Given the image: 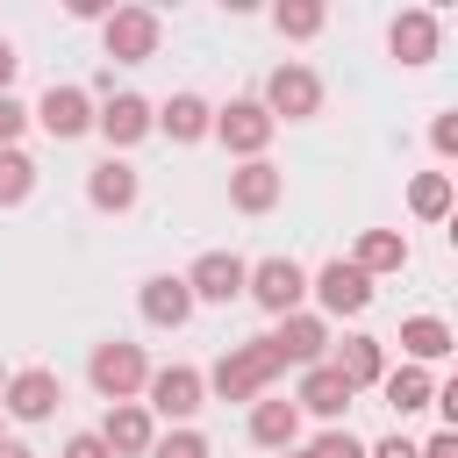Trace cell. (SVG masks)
Returning <instances> with one entry per match:
<instances>
[{"label":"cell","instance_id":"cell-25","mask_svg":"<svg viewBox=\"0 0 458 458\" xmlns=\"http://www.w3.org/2000/svg\"><path fill=\"white\" fill-rule=\"evenodd\" d=\"M351 265H358L365 279H386V272L408 265V236H401V229H365L358 250H351Z\"/></svg>","mask_w":458,"mask_h":458},{"label":"cell","instance_id":"cell-27","mask_svg":"<svg viewBox=\"0 0 458 458\" xmlns=\"http://www.w3.org/2000/svg\"><path fill=\"white\" fill-rule=\"evenodd\" d=\"M322 21H329V14H322V0H279V7H272V29H279V36H293V43L322 36Z\"/></svg>","mask_w":458,"mask_h":458},{"label":"cell","instance_id":"cell-19","mask_svg":"<svg viewBox=\"0 0 458 458\" xmlns=\"http://www.w3.org/2000/svg\"><path fill=\"white\" fill-rule=\"evenodd\" d=\"M351 401H358V394H351V386L329 372V358H322V365H301V386H293V408H301V415H322V422L336 429Z\"/></svg>","mask_w":458,"mask_h":458},{"label":"cell","instance_id":"cell-36","mask_svg":"<svg viewBox=\"0 0 458 458\" xmlns=\"http://www.w3.org/2000/svg\"><path fill=\"white\" fill-rule=\"evenodd\" d=\"M14 72H21V57H14V43H7V36H0V93H7V86H14Z\"/></svg>","mask_w":458,"mask_h":458},{"label":"cell","instance_id":"cell-12","mask_svg":"<svg viewBox=\"0 0 458 458\" xmlns=\"http://www.w3.org/2000/svg\"><path fill=\"white\" fill-rule=\"evenodd\" d=\"M386 50H394V64H429V57L444 50V21H437V7H401L394 29H386Z\"/></svg>","mask_w":458,"mask_h":458},{"label":"cell","instance_id":"cell-31","mask_svg":"<svg viewBox=\"0 0 458 458\" xmlns=\"http://www.w3.org/2000/svg\"><path fill=\"white\" fill-rule=\"evenodd\" d=\"M21 129H29V107L14 93H0V150H21Z\"/></svg>","mask_w":458,"mask_h":458},{"label":"cell","instance_id":"cell-10","mask_svg":"<svg viewBox=\"0 0 458 458\" xmlns=\"http://www.w3.org/2000/svg\"><path fill=\"white\" fill-rule=\"evenodd\" d=\"M29 122H36L50 143H79V136L93 129V100H86V86H50V93L29 107Z\"/></svg>","mask_w":458,"mask_h":458},{"label":"cell","instance_id":"cell-37","mask_svg":"<svg viewBox=\"0 0 458 458\" xmlns=\"http://www.w3.org/2000/svg\"><path fill=\"white\" fill-rule=\"evenodd\" d=\"M0 458H36V451H29L21 437H0Z\"/></svg>","mask_w":458,"mask_h":458},{"label":"cell","instance_id":"cell-8","mask_svg":"<svg viewBox=\"0 0 458 458\" xmlns=\"http://www.w3.org/2000/svg\"><path fill=\"white\" fill-rule=\"evenodd\" d=\"M308 293L322 301V308H315L322 322H329V315H365V308H372V279H365L351 258H329L322 272H308Z\"/></svg>","mask_w":458,"mask_h":458},{"label":"cell","instance_id":"cell-26","mask_svg":"<svg viewBox=\"0 0 458 458\" xmlns=\"http://www.w3.org/2000/svg\"><path fill=\"white\" fill-rule=\"evenodd\" d=\"M451 200H458V193H451V172H415V179H408V208H415L422 222H444Z\"/></svg>","mask_w":458,"mask_h":458},{"label":"cell","instance_id":"cell-18","mask_svg":"<svg viewBox=\"0 0 458 458\" xmlns=\"http://www.w3.org/2000/svg\"><path fill=\"white\" fill-rule=\"evenodd\" d=\"M136 193H143V172H136L129 157H100V165L86 172V200H93L100 215H129Z\"/></svg>","mask_w":458,"mask_h":458},{"label":"cell","instance_id":"cell-14","mask_svg":"<svg viewBox=\"0 0 458 458\" xmlns=\"http://www.w3.org/2000/svg\"><path fill=\"white\" fill-rule=\"evenodd\" d=\"M272 351H279V365H322L329 358V322L315 308H293V315H279Z\"/></svg>","mask_w":458,"mask_h":458},{"label":"cell","instance_id":"cell-21","mask_svg":"<svg viewBox=\"0 0 458 458\" xmlns=\"http://www.w3.org/2000/svg\"><path fill=\"white\" fill-rule=\"evenodd\" d=\"M379 394H386V408H394V415H415V408H429V401H437V379H429V365H408V358H401V365H386V372H379Z\"/></svg>","mask_w":458,"mask_h":458},{"label":"cell","instance_id":"cell-33","mask_svg":"<svg viewBox=\"0 0 458 458\" xmlns=\"http://www.w3.org/2000/svg\"><path fill=\"white\" fill-rule=\"evenodd\" d=\"M57 458H107V444H100V437H93V429H72V437H64V451H57Z\"/></svg>","mask_w":458,"mask_h":458},{"label":"cell","instance_id":"cell-3","mask_svg":"<svg viewBox=\"0 0 458 458\" xmlns=\"http://www.w3.org/2000/svg\"><path fill=\"white\" fill-rule=\"evenodd\" d=\"M143 408H150V422L165 415L172 429H186V422L208 408V379H200V365H150V379H143Z\"/></svg>","mask_w":458,"mask_h":458},{"label":"cell","instance_id":"cell-28","mask_svg":"<svg viewBox=\"0 0 458 458\" xmlns=\"http://www.w3.org/2000/svg\"><path fill=\"white\" fill-rule=\"evenodd\" d=\"M36 193V157L29 150H0V208H21Z\"/></svg>","mask_w":458,"mask_h":458},{"label":"cell","instance_id":"cell-38","mask_svg":"<svg viewBox=\"0 0 458 458\" xmlns=\"http://www.w3.org/2000/svg\"><path fill=\"white\" fill-rule=\"evenodd\" d=\"M279 458H308V444H293V451H279Z\"/></svg>","mask_w":458,"mask_h":458},{"label":"cell","instance_id":"cell-13","mask_svg":"<svg viewBox=\"0 0 458 458\" xmlns=\"http://www.w3.org/2000/svg\"><path fill=\"white\" fill-rule=\"evenodd\" d=\"M93 129H100L114 150H129V143H143V136L157 129V107H150L143 93H107V100L93 107Z\"/></svg>","mask_w":458,"mask_h":458},{"label":"cell","instance_id":"cell-4","mask_svg":"<svg viewBox=\"0 0 458 458\" xmlns=\"http://www.w3.org/2000/svg\"><path fill=\"white\" fill-rule=\"evenodd\" d=\"M157 43H165V21H157L150 7H107V21H100V50H107L114 64H150Z\"/></svg>","mask_w":458,"mask_h":458},{"label":"cell","instance_id":"cell-17","mask_svg":"<svg viewBox=\"0 0 458 458\" xmlns=\"http://www.w3.org/2000/svg\"><path fill=\"white\" fill-rule=\"evenodd\" d=\"M136 308H143L150 329H186V322H193V293H186L179 272H150V279L136 286Z\"/></svg>","mask_w":458,"mask_h":458},{"label":"cell","instance_id":"cell-6","mask_svg":"<svg viewBox=\"0 0 458 458\" xmlns=\"http://www.w3.org/2000/svg\"><path fill=\"white\" fill-rule=\"evenodd\" d=\"M243 272H250V265H243L236 250H200L179 279H186L193 308H200V301H208V308H229V301H243Z\"/></svg>","mask_w":458,"mask_h":458},{"label":"cell","instance_id":"cell-24","mask_svg":"<svg viewBox=\"0 0 458 458\" xmlns=\"http://www.w3.org/2000/svg\"><path fill=\"white\" fill-rule=\"evenodd\" d=\"M451 344H458V336H451L444 315H408V322H401V358H408V365H437V358H451Z\"/></svg>","mask_w":458,"mask_h":458},{"label":"cell","instance_id":"cell-32","mask_svg":"<svg viewBox=\"0 0 458 458\" xmlns=\"http://www.w3.org/2000/svg\"><path fill=\"white\" fill-rule=\"evenodd\" d=\"M429 150H437V157L458 150V114H437V122H429Z\"/></svg>","mask_w":458,"mask_h":458},{"label":"cell","instance_id":"cell-22","mask_svg":"<svg viewBox=\"0 0 458 458\" xmlns=\"http://www.w3.org/2000/svg\"><path fill=\"white\" fill-rule=\"evenodd\" d=\"M250 444H265V451H293L301 444V408L293 401H250Z\"/></svg>","mask_w":458,"mask_h":458},{"label":"cell","instance_id":"cell-39","mask_svg":"<svg viewBox=\"0 0 458 458\" xmlns=\"http://www.w3.org/2000/svg\"><path fill=\"white\" fill-rule=\"evenodd\" d=\"M0 386H7V365H0Z\"/></svg>","mask_w":458,"mask_h":458},{"label":"cell","instance_id":"cell-20","mask_svg":"<svg viewBox=\"0 0 458 458\" xmlns=\"http://www.w3.org/2000/svg\"><path fill=\"white\" fill-rule=\"evenodd\" d=\"M329 372H336L351 394H365V386H379V372H386V344H379V336H344V344L329 351Z\"/></svg>","mask_w":458,"mask_h":458},{"label":"cell","instance_id":"cell-1","mask_svg":"<svg viewBox=\"0 0 458 458\" xmlns=\"http://www.w3.org/2000/svg\"><path fill=\"white\" fill-rule=\"evenodd\" d=\"M279 372H286V365H279L272 336H250V344H229V351L215 358V372H200V379H208L215 401H265Z\"/></svg>","mask_w":458,"mask_h":458},{"label":"cell","instance_id":"cell-23","mask_svg":"<svg viewBox=\"0 0 458 458\" xmlns=\"http://www.w3.org/2000/svg\"><path fill=\"white\" fill-rule=\"evenodd\" d=\"M157 129H165L172 143H200V136H215V107H208L200 93H172V100L157 107Z\"/></svg>","mask_w":458,"mask_h":458},{"label":"cell","instance_id":"cell-11","mask_svg":"<svg viewBox=\"0 0 458 458\" xmlns=\"http://www.w3.org/2000/svg\"><path fill=\"white\" fill-rule=\"evenodd\" d=\"M272 129H279V122H272L258 100H229V107H215V136H222V150H229V157H243V165H250V157H265Z\"/></svg>","mask_w":458,"mask_h":458},{"label":"cell","instance_id":"cell-16","mask_svg":"<svg viewBox=\"0 0 458 458\" xmlns=\"http://www.w3.org/2000/svg\"><path fill=\"white\" fill-rule=\"evenodd\" d=\"M279 193H286V172H279L272 157H250V165L229 172V208H236V215H272Z\"/></svg>","mask_w":458,"mask_h":458},{"label":"cell","instance_id":"cell-2","mask_svg":"<svg viewBox=\"0 0 458 458\" xmlns=\"http://www.w3.org/2000/svg\"><path fill=\"white\" fill-rule=\"evenodd\" d=\"M86 379H93V394H100L107 408H114V401H136V394H143V379H150V358H143V344L107 336V344H93Z\"/></svg>","mask_w":458,"mask_h":458},{"label":"cell","instance_id":"cell-35","mask_svg":"<svg viewBox=\"0 0 458 458\" xmlns=\"http://www.w3.org/2000/svg\"><path fill=\"white\" fill-rule=\"evenodd\" d=\"M365 458H415V444L408 437H379V444H365Z\"/></svg>","mask_w":458,"mask_h":458},{"label":"cell","instance_id":"cell-29","mask_svg":"<svg viewBox=\"0 0 458 458\" xmlns=\"http://www.w3.org/2000/svg\"><path fill=\"white\" fill-rule=\"evenodd\" d=\"M143 458H215V451H208V437H200V429L186 422V429H165V437H157V444H150Z\"/></svg>","mask_w":458,"mask_h":458},{"label":"cell","instance_id":"cell-34","mask_svg":"<svg viewBox=\"0 0 458 458\" xmlns=\"http://www.w3.org/2000/svg\"><path fill=\"white\" fill-rule=\"evenodd\" d=\"M415 458H458V429H437L429 444H415Z\"/></svg>","mask_w":458,"mask_h":458},{"label":"cell","instance_id":"cell-9","mask_svg":"<svg viewBox=\"0 0 458 458\" xmlns=\"http://www.w3.org/2000/svg\"><path fill=\"white\" fill-rule=\"evenodd\" d=\"M272 122H308V114H322V79L308 72V64H279L272 79H265V100H258Z\"/></svg>","mask_w":458,"mask_h":458},{"label":"cell","instance_id":"cell-7","mask_svg":"<svg viewBox=\"0 0 458 458\" xmlns=\"http://www.w3.org/2000/svg\"><path fill=\"white\" fill-rule=\"evenodd\" d=\"M243 293H250L265 315H293V308L308 301V272H301L293 258H258V265L243 272Z\"/></svg>","mask_w":458,"mask_h":458},{"label":"cell","instance_id":"cell-5","mask_svg":"<svg viewBox=\"0 0 458 458\" xmlns=\"http://www.w3.org/2000/svg\"><path fill=\"white\" fill-rule=\"evenodd\" d=\"M64 408V379L50 372V365H21V372H7V386H0V415H14V422H50Z\"/></svg>","mask_w":458,"mask_h":458},{"label":"cell","instance_id":"cell-30","mask_svg":"<svg viewBox=\"0 0 458 458\" xmlns=\"http://www.w3.org/2000/svg\"><path fill=\"white\" fill-rule=\"evenodd\" d=\"M308 458H365V437H351V429H322V437L308 444Z\"/></svg>","mask_w":458,"mask_h":458},{"label":"cell","instance_id":"cell-15","mask_svg":"<svg viewBox=\"0 0 458 458\" xmlns=\"http://www.w3.org/2000/svg\"><path fill=\"white\" fill-rule=\"evenodd\" d=\"M100 444H107V458H143L150 444H157V422H150V408L143 401H114L107 415H100V429H93Z\"/></svg>","mask_w":458,"mask_h":458}]
</instances>
